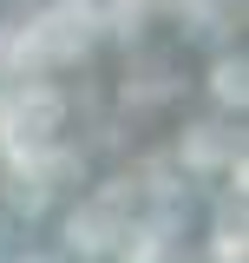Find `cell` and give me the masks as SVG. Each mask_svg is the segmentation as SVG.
Masks as SVG:
<instances>
[{"label": "cell", "instance_id": "6da1fadb", "mask_svg": "<svg viewBox=\"0 0 249 263\" xmlns=\"http://www.w3.org/2000/svg\"><path fill=\"white\" fill-rule=\"evenodd\" d=\"M59 125V92H46V86H33V92H13L0 105V145L13 152V158H33L46 138Z\"/></svg>", "mask_w": 249, "mask_h": 263}, {"label": "cell", "instance_id": "7a4b0ae2", "mask_svg": "<svg viewBox=\"0 0 249 263\" xmlns=\"http://www.w3.org/2000/svg\"><path fill=\"white\" fill-rule=\"evenodd\" d=\"M86 27H92V7L86 0H59L39 27L20 33V46H13V60L20 66H39V60H66V53H79L86 46Z\"/></svg>", "mask_w": 249, "mask_h": 263}, {"label": "cell", "instance_id": "3957f363", "mask_svg": "<svg viewBox=\"0 0 249 263\" xmlns=\"http://www.w3.org/2000/svg\"><path fill=\"white\" fill-rule=\"evenodd\" d=\"M112 237H118V197H98V204H86V211L72 217V243H79L86 257L112 250Z\"/></svg>", "mask_w": 249, "mask_h": 263}, {"label": "cell", "instance_id": "277c9868", "mask_svg": "<svg viewBox=\"0 0 249 263\" xmlns=\"http://www.w3.org/2000/svg\"><path fill=\"white\" fill-rule=\"evenodd\" d=\"M131 263H171V237L164 230H138L131 237Z\"/></svg>", "mask_w": 249, "mask_h": 263}, {"label": "cell", "instance_id": "5b68a950", "mask_svg": "<svg viewBox=\"0 0 249 263\" xmlns=\"http://www.w3.org/2000/svg\"><path fill=\"white\" fill-rule=\"evenodd\" d=\"M217 158H230V138H217V132H197V138H190V164H217Z\"/></svg>", "mask_w": 249, "mask_h": 263}, {"label": "cell", "instance_id": "8992f818", "mask_svg": "<svg viewBox=\"0 0 249 263\" xmlns=\"http://www.w3.org/2000/svg\"><path fill=\"white\" fill-rule=\"evenodd\" d=\"M217 99H243V66H217Z\"/></svg>", "mask_w": 249, "mask_h": 263}, {"label": "cell", "instance_id": "52a82bcc", "mask_svg": "<svg viewBox=\"0 0 249 263\" xmlns=\"http://www.w3.org/2000/svg\"><path fill=\"white\" fill-rule=\"evenodd\" d=\"M217 257H223V263H243V237H236V230H223V243H217Z\"/></svg>", "mask_w": 249, "mask_h": 263}, {"label": "cell", "instance_id": "ba28073f", "mask_svg": "<svg viewBox=\"0 0 249 263\" xmlns=\"http://www.w3.org/2000/svg\"><path fill=\"white\" fill-rule=\"evenodd\" d=\"M39 263H46V257H39Z\"/></svg>", "mask_w": 249, "mask_h": 263}]
</instances>
